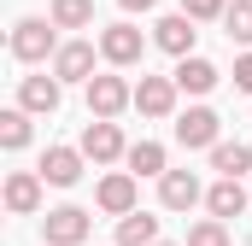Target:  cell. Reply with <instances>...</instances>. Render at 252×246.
<instances>
[{
    "mask_svg": "<svg viewBox=\"0 0 252 246\" xmlns=\"http://www.w3.org/2000/svg\"><path fill=\"white\" fill-rule=\"evenodd\" d=\"M118 246H158V217L153 211H129L118 223Z\"/></svg>",
    "mask_w": 252,
    "mask_h": 246,
    "instance_id": "cell-18",
    "label": "cell"
},
{
    "mask_svg": "<svg viewBox=\"0 0 252 246\" xmlns=\"http://www.w3.org/2000/svg\"><path fill=\"white\" fill-rule=\"evenodd\" d=\"M199 199H205V193H199V176H193V170H164V176H158V205H164V211H188Z\"/></svg>",
    "mask_w": 252,
    "mask_h": 246,
    "instance_id": "cell-10",
    "label": "cell"
},
{
    "mask_svg": "<svg viewBox=\"0 0 252 246\" xmlns=\"http://www.w3.org/2000/svg\"><path fill=\"white\" fill-rule=\"evenodd\" d=\"M188 246H229V229H223L217 217H205V223L188 229Z\"/></svg>",
    "mask_w": 252,
    "mask_h": 246,
    "instance_id": "cell-23",
    "label": "cell"
},
{
    "mask_svg": "<svg viewBox=\"0 0 252 246\" xmlns=\"http://www.w3.org/2000/svg\"><path fill=\"white\" fill-rule=\"evenodd\" d=\"M223 30H229V41H252V0H235L223 12Z\"/></svg>",
    "mask_w": 252,
    "mask_h": 246,
    "instance_id": "cell-22",
    "label": "cell"
},
{
    "mask_svg": "<svg viewBox=\"0 0 252 246\" xmlns=\"http://www.w3.org/2000/svg\"><path fill=\"white\" fill-rule=\"evenodd\" d=\"M41 235H47V246H82L94 235V217H88L82 205H59V211H47Z\"/></svg>",
    "mask_w": 252,
    "mask_h": 246,
    "instance_id": "cell-2",
    "label": "cell"
},
{
    "mask_svg": "<svg viewBox=\"0 0 252 246\" xmlns=\"http://www.w3.org/2000/svg\"><path fill=\"white\" fill-rule=\"evenodd\" d=\"M176 94H182L176 76H141L135 82V112L141 118H170L176 112Z\"/></svg>",
    "mask_w": 252,
    "mask_h": 246,
    "instance_id": "cell-5",
    "label": "cell"
},
{
    "mask_svg": "<svg viewBox=\"0 0 252 246\" xmlns=\"http://www.w3.org/2000/svg\"><path fill=\"white\" fill-rule=\"evenodd\" d=\"M211 170H217L223 182H241V176L252 170V153L241 147V141H217V147H211Z\"/></svg>",
    "mask_w": 252,
    "mask_h": 246,
    "instance_id": "cell-16",
    "label": "cell"
},
{
    "mask_svg": "<svg viewBox=\"0 0 252 246\" xmlns=\"http://www.w3.org/2000/svg\"><path fill=\"white\" fill-rule=\"evenodd\" d=\"M124 164H129V176H135V182H141V176H164V170H170V164H164V147H158V141H135Z\"/></svg>",
    "mask_w": 252,
    "mask_h": 246,
    "instance_id": "cell-19",
    "label": "cell"
},
{
    "mask_svg": "<svg viewBox=\"0 0 252 246\" xmlns=\"http://www.w3.org/2000/svg\"><path fill=\"white\" fill-rule=\"evenodd\" d=\"M6 211H12V217L41 211V170H12V176H6Z\"/></svg>",
    "mask_w": 252,
    "mask_h": 246,
    "instance_id": "cell-11",
    "label": "cell"
},
{
    "mask_svg": "<svg viewBox=\"0 0 252 246\" xmlns=\"http://www.w3.org/2000/svg\"><path fill=\"white\" fill-rule=\"evenodd\" d=\"M235 88H241V94H252V53H241V59H235Z\"/></svg>",
    "mask_w": 252,
    "mask_h": 246,
    "instance_id": "cell-25",
    "label": "cell"
},
{
    "mask_svg": "<svg viewBox=\"0 0 252 246\" xmlns=\"http://www.w3.org/2000/svg\"><path fill=\"white\" fill-rule=\"evenodd\" d=\"M182 12H188L193 24H211V18H223V12H229V0H182Z\"/></svg>",
    "mask_w": 252,
    "mask_h": 246,
    "instance_id": "cell-24",
    "label": "cell"
},
{
    "mask_svg": "<svg viewBox=\"0 0 252 246\" xmlns=\"http://www.w3.org/2000/svg\"><path fill=\"white\" fill-rule=\"evenodd\" d=\"M53 76L59 82H94V47L88 41H64L53 53Z\"/></svg>",
    "mask_w": 252,
    "mask_h": 246,
    "instance_id": "cell-12",
    "label": "cell"
},
{
    "mask_svg": "<svg viewBox=\"0 0 252 246\" xmlns=\"http://www.w3.org/2000/svg\"><path fill=\"white\" fill-rule=\"evenodd\" d=\"M158 246H170V241H158Z\"/></svg>",
    "mask_w": 252,
    "mask_h": 246,
    "instance_id": "cell-27",
    "label": "cell"
},
{
    "mask_svg": "<svg viewBox=\"0 0 252 246\" xmlns=\"http://www.w3.org/2000/svg\"><path fill=\"white\" fill-rule=\"evenodd\" d=\"M193 35H199V30H193L188 12H170V18L153 24V41H158L164 53H176V59H193Z\"/></svg>",
    "mask_w": 252,
    "mask_h": 246,
    "instance_id": "cell-9",
    "label": "cell"
},
{
    "mask_svg": "<svg viewBox=\"0 0 252 246\" xmlns=\"http://www.w3.org/2000/svg\"><path fill=\"white\" fill-rule=\"evenodd\" d=\"M217 129H223V118H217V112H211V106H188V112H182V118H176V141H182V147H217Z\"/></svg>",
    "mask_w": 252,
    "mask_h": 246,
    "instance_id": "cell-8",
    "label": "cell"
},
{
    "mask_svg": "<svg viewBox=\"0 0 252 246\" xmlns=\"http://www.w3.org/2000/svg\"><path fill=\"white\" fill-rule=\"evenodd\" d=\"M18 106L53 118V112H59V76H24V82H18Z\"/></svg>",
    "mask_w": 252,
    "mask_h": 246,
    "instance_id": "cell-14",
    "label": "cell"
},
{
    "mask_svg": "<svg viewBox=\"0 0 252 246\" xmlns=\"http://www.w3.org/2000/svg\"><path fill=\"white\" fill-rule=\"evenodd\" d=\"M124 106H135V88H129L124 76H94V82H88V118L112 123Z\"/></svg>",
    "mask_w": 252,
    "mask_h": 246,
    "instance_id": "cell-4",
    "label": "cell"
},
{
    "mask_svg": "<svg viewBox=\"0 0 252 246\" xmlns=\"http://www.w3.org/2000/svg\"><path fill=\"white\" fill-rule=\"evenodd\" d=\"M82 158H94V164H118V158H129V147H124V129L118 123H88L82 129Z\"/></svg>",
    "mask_w": 252,
    "mask_h": 246,
    "instance_id": "cell-7",
    "label": "cell"
},
{
    "mask_svg": "<svg viewBox=\"0 0 252 246\" xmlns=\"http://www.w3.org/2000/svg\"><path fill=\"white\" fill-rule=\"evenodd\" d=\"M205 211H211L217 223H229V217H241V211H247V187H241V182H217L211 193H205Z\"/></svg>",
    "mask_w": 252,
    "mask_h": 246,
    "instance_id": "cell-17",
    "label": "cell"
},
{
    "mask_svg": "<svg viewBox=\"0 0 252 246\" xmlns=\"http://www.w3.org/2000/svg\"><path fill=\"white\" fill-rule=\"evenodd\" d=\"M0 147H6V153H24V147H30V112H24V106L0 112Z\"/></svg>",
    "mask_w": 252,
    "mask_h": 246,
    "instance_id": "cell-20",
    "label": "cell"
},
{
    "mask_svg": "<svg viewBox=\"0 0 252 246\" xmlns=\"http://www.w3.org/2000/svg\"><path fill=\"white\" fill-rule=\"evenodd\" d=\"M170 76H176V88H182V94H211L223 70H217L211 59H199V53H193V59H176V70H170Z\"/></svg>",
    "mask_w": 252,
    "mask_h": 246,
    "instance_id": "cell-15",
    "label": "cell"
},
{
    "mask_svg": "<svg viewBox=\"0 0 252 246\" xmlns=\"http://www.w3.org/2000/svg\"><path fill=\"white\" fill-rule=\"evenodd\" d=\"M135 199H141V182H135V176H129V170H112V176H106V182L94 187V205H100V211H106V217H118V223H124L129 211H141V205H135Z\"/></svg>",
    "mask_w": 252,
    "mask_h": 246,
    "instance_id": "cell-3",
    "label": "cell"
},
{
    "mask_svg": "<svg viewBox=\"0 0 252 246\" xmlns=\"http://www.w3.org/2000/svg\"><path fill=\"white\" fill-rule=\"evenodd\" d=\"M76 176H82V147H47L41 153V182L70 187Z\"/></svg>",
    "mask_w": 252,
    "mask_h": 246,
    "instance_id": "cell-13",
    "label": "cell"
},
{
    "mask_svg": "<svg viewBox=\"0 0 252 246\" xmlns=\"http://www.w3.org/2000/svg\"><path fill=\"white\" fill-rule=\"evenodd\" d=\"M53 30H59L53 18H18V24H12V59L18 64H41L47 53H59L64 41Z\"/></svg>",
    "mask_w": 252,
    "mask_h": 246,
    "instance_id": "cell-1",
    "label": "cell"
},
{
    "mask_svg": "<svg viewBox=\"0 0 252 246\" xmlns=\"http://www.w3.org/2000/svg\"><path fill=\"white\" fill-rule=\"evenodd\" d=\"M53 24L59 30H88L94 24V0H53Z\"/></svg>",
    "mask_w": 252,
    "mask_h": 246,
    "instance_id": "cell-21",
    "label": "cell"
},
{
    "mask_svg": "<svg viewBox=\"0 0 252 246\" xmlns=\"http://www.w3.org/2000/svg\"><path fill=\"white\" fill-rule=\"evenodd\" d=\"M118 6H124V12H153L158 0H118Z\"/></svg>",
    "mask_w": 252,
    "mask_h": 246,
    "instance_id": "cell-26",
    "label": "cell"
},
{
    "mask_svg": "<svg viewBox=\"0 0 252 246\" xmlns=\"http://www.w3.org/2000/svg\"><path fill=\"white\" fill-rule=\"evenodd\" d=\"M141 53H147V41H141V30L135 24H112V30H100V59L106 64H141Z\"/></svg>",
    "mask_w": 252,
    "mask_h": 246,
    "instance_id": "cell-6",
    "label": "cell"
}]
</instances>
